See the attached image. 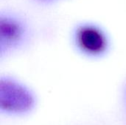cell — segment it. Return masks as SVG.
I'll list each match as a JSON object with an SVG mask.
<instances>
[{"mask_svg": "<svg viewBox=\"0 0 126 125\" xmlns=\"http://www.w3.org/2000/svg\"><path fill=\"white\" fill-rule=\"evenodd\" d=\"M71 41L78 55L93 61L107 57L112 47L109 33L100 26L91 22L77 25L72 30Z\"/></svg>", "mask_w": 126, "mask_h": 125, "instance_id": "cell-2", "label": "cell"}, {"mask_svg": "<svg viewBox=\"0 0 126 125\" xmlns=\"http://www.w3.org/2000/svg\"><path fill=\"white\" fill-rule=\"evenodd\" d=\"M35 91L18 77L0 74V114L10 119H22L32 115L38 107Z\"/></svg>", "mask_w": 126, "mask_h": 125, "instance_id": "cell-1", "label": "cell"}, {"mask_svg": "<svg viewBox=\"0 0 126 125\" xmlns=\"http://www.w3.org/2000/svg\"><path fill=\"white\" fill-rule=\"evenodd\" d=\"M36 1L38 2H41V3L47 4V3H52V2H54V1H56L58 0H36Z\"/></svg>", "mask_w": 126, "mask_h": 125, "instance_id": "cell-5", "label": "cell"}, {"mask_svg": "<svg viewBox=\"0 0 126 125\" xmlns=\"http://www.w3.org/2000/svg\"><path fill=\"white\" fill-rule=\"evenodd\" d=\"M31 38V30L21 18L12 13H1L0 61L24 50L28 46Z\"/></svg>", "mask_w": 126, "mask_h": 125, "instance_id": "cell-3", "label": "cell"}, {"mask_svg": "<svg viewBox=\"0 0 126 125\" xmlns=\"http://www.w3.org/2000/svg\"><path fill=\"white\" fill-rule=\"evenodd\" d=\"M120 106L123 117L126 123V81L123 84L120 92Z\"/></svg>", "mask_w": 126, "mask_h": 125, "instance_id": "cell-4", "label": "cell"}]
</instances>
